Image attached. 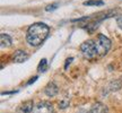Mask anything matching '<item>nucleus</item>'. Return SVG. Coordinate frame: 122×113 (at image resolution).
Returning a JSON list of instances; mask_svg holds the SVG:
<instances>
[{"label": "nucleus", "mask_w": 122, "mask_h": 113, "mask_svg": "<svg viewBox=\"0 0 122 113\" xmlns=\"http://www.w3.org/2000/svg\"><path fill=\"white\" fill-rule=\"evenodd\" d=\"M50 28L44 23H35L30 25L27 30L26 40L28 44L32 46H39L43 43L45 39L48 37Z\"/></svg>", "instance_id": "obj_1"}, {"label": "nucleus", "mask_w": 122, "mask_h": 113, "mask_svg": "<svg viewBox=\"0 0 122 113\" xmlns=\"http://www.w3.org/2000/svg\"><path fill=\"white\" fill-rule=\"evenodd\" d=\"M111 40L107 39L105 35L100 34L97 36V40L95 41V46H96V52L97 56H103L110 51L111 49Z\"/></svg>", "instance_id": "obj_2"}, {"label": "nucleus", "mask_w": 122, "mask_h": 113, "mask_svg": "<svg viewBox=\"0 0 122 113\" xmlns=\"http://www.w3.org/2000/svg\"><path fill=\"white\" fill-rule=\"evenodd\" d=\"M80 51L81 54L85 59L87 60H92L94 59L95 56H97V52H96V46H95V42L94 41H86L80 45Z\"/></svg>", "instance_id": "obj_3"}, {"label": "nucleus", "mask_w": 122, "mask_h": 113, "mask_svg": "<svg viewBox=\"0 0 122 113\" xmlns=\"http://www.w3.org/2000/svg\"><path fill=\"white\" fill-rule=\"evenodd\" d=\"M32 113H53V106L49 102H40L34 106Z\"/></svg>", "instance_id": "obj_4"}, {"label": "nucleus", "mask_w": 122, "mask_h": 113, "mask_svg": "<svg viewBox=\"0 0 122 113\" xmlns=\"http://www.w3.org/2000/svg\"><path fill=\"white\" fill-rule=\"evenodd\" d=\"M33 109H34L33 101H27V102H24L18 106L16 113H32Z\"/></svg>", "instance_id": "obj_5"}, {"label": "nucleus", "mask_w": 122, "mask_h": 113, "mask_svg": "<svg viewBox=\"0 0 122 113\" xmlns=\"http://www.w3.org/2000/svg\"><path fill=\"white\" fill-rule=\"evenodd\" d=\"M28 59V54L23 50H17L16 52L13 54V61L14 62H17V63H22Z\"/></svg>", "instance_id": "obj_6"}, {"label": "nucleus", "mask_w": 122, "mask_h": 113, "mask_svg": "<svg viewBox=\"0 0 122 113\" xmlns=\"http://www.w3.org/2000/svg\"><path fill=\"white\" fill-rule=\"evenodd\" d=\"M58 92H59V88L54 83H49L48 86L45 87V89H44V93L48 96H50V97L56 96L58 94Z\"/></svg>", "instance_id": "obj_7"}, {"label": "nucleus", "mask_w": 122, "mask_h": 113, "mask_svg": "<svg viewBox=\"0 0 122 113\" xmlns=\"http://www.w3.org/2000/svg\"><path fill=\"white\" fill-rule=\"evenodd\" d=\"M92 113H109V110L103 103H95L91 109Z\"/></svg>", "instance_id": "obj_8"}, {"label": "nucleus", "mask_w": 122, "mask_h": 113, "mask_svg": "<svg viewBox=\"0 0 122 113\" xmlns=\"http://www.w3.org/2000/svg\"><path fill=\"white\" fill-rule=\"evenodd\" d=\"M0 42H1V48H9L11 45V37L8 34L1 33V35H0Z\"/></svg>", "instance_id": "obj_9"}, {"label": "nucleus", "mask_w": 122, "mask_h": 113, "mask_svg": "<svg viewBox=\"0 0 122 113\" xmlns=\"http://www.w3.org/2000/svg\"><path fill=\"white\" fill-rule=\"evenodd\" d=\"M84 5L85 6H103L104 2L101 0H89V1H85Z\"/></svg>", "instance_id": "obj_10"}, {"label": "nucleus", "mask_w": 122, "mask_h": 113, "mask_svg": "<svg viewBox=\"0 0 122 113\" xmlns=\"http://www.w3.org/2000/svg\"><path fill=\"white\" fill-rule=\"evenodd\" d=\"M46 66H48V61H46V59H42L41 62H40L39 67H37V70H39V71H45Z\"/></svg>", "instance_id": "obj_11"}, {"label": "nucleus", "mask_w": 122, "mask_h": 113, "mask_svg": "<svg viewBox=\"0 0 122 113\" xmlns=\"http://www.w3.org/2000/svg\"><path fill=\"white\" fill-rule=\"evenodd\" d=\"M117 23H118V26L122 30V15H121V16H118V17H117Z\"/></svg>", "instance_id": "obj_12"}, {"label": "nucleus", "mask_w": 122, "mask_h": 113, "mask_svg": "<svg viewBox=\"0 0 122 113\" xmlns=\"http://www.w3.org/2000/svg\"><path fill=\"white\" fill-rule=\"evenodd\" d=\"M68 106V102H60L59 103V108L60 109H66Z\"/></svg>", "instance_id": "obj_13"}, {"label": "nucleus", "mask_w": 122, "mask_h": 113, "mask_svg": "<svg viewBox=\"0 0 122 113\" xmlns=\"http://www.w3.org/2000/svg\"><path fill=\"white\" fill-rule=\"evenodd\" d=\"M57 6H58V4L50 5V6H48V8H46V10H48V11H50V10H53V9H56V8H57Z\"/></svg>", "instance_id": "obj_14"}, {"label": "nucleus", "mask_w": 122, "mask_h": 113, "mask_svg": "<svg viewBox=\"0 0 122 113\" xmlns=\"http://www.w3.org/2000/svg\"><path fill=\"white\" fill-rule=\"evenodd\" d=\"M71 61H72V58H70V59H67V63H66V66H65V68H66V69L68 68V65H69V63L71 62Z\"/></svg>", "instance_id": "obj_15"}, {"label": "nucleus", "mask_w": 122, "mask_h": 113, "mask_svg": "<svg viewBox=\"0 0 122 113\" xmlns=\"http://www.w3.org/2000/svg\"><path fill=\"white\" fill-rule=\"evenodd\" d=\"M36 79H37V77H34V78H32V80H30V82H28V85H30L32 83H34Z\"/></svg>", "instance_id": "obj_16"}, {"label": "nucleus", "mask_w": 122, "mask_h": 113, "mask_svg": "<svg viewBox=\"0 0 122 113\" xmlns=\"http://www.w3.org/2000/svg\"><path fill=\"white\" fill-rule=\"evenodd\" d=\"M78 113H92V112H91V110H89V111H87V110H81V111Z\"/></svg>", "instance_id": "obj_17"}]
</instances>
